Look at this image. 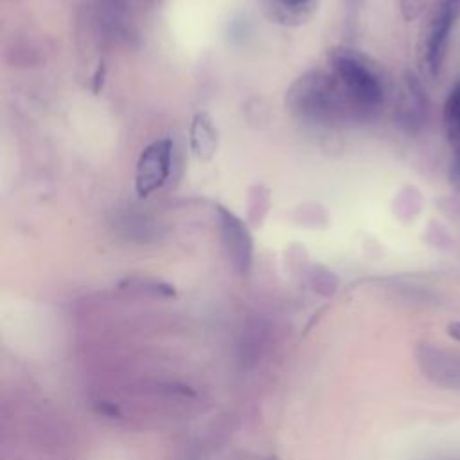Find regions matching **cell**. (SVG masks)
Returning a JSON list of instances; mask_svg holds the SVG:
<instances>
[{"label":"cell","mask_w":460,"mask_h":460,"mask_svg":"<svg viewBox=\"0 0 460 460\" xmlns=\"http://www.w3.org/2000/svg\"><path fill=\"white\" fill-rule=\"evenodd\" d=\"M415 361L428 381L460 392V352L435 343H419L415 349Z\"/></svg>","instance_id":"8992f818"},{"label":"cell","mask_w":460,"mask_h":460,"mask_svg":"<svg viewBox=\"0 0 460 460\" xmlns=\"http://www.w3.org/2000/svg\"><path fill=\"white\" fill-rule=\"evenodd\" d=\"M433 0H399V7H401V14L404 20L411 22L415 18H419L431 4Z\"/></svg>","instance_id":"5bb4252c"},{"label":"cell","mask_w":460,"mask_h":460,"mask_svg":"<svg viewBox=\"0 0 460 460\" xmlns=\"http://www.w3.org/2000/svg\"><path fill=\"white\" fill-rule=\"evenodd\" d=\"M216 214L223 253L239 275H246L253 262V239L250 228L239 216L223 205L216 207Z\"/></svg>","instance_id":"277c9868"},{"label":"cell","mask_w":460,"mask_h":460,"mask_svg":"<svg viewBox=\"0 0 460 460\" xmlns=\"http://www.w3.org/2000/svg\"><path fill=\"white\" fill-rule=\"evenodd\" d=\"M270 208V190L262 185H253L248 190V219L261 225Z\"/></svg>","instance_id":"8fae6325"},{"label":"cell","mask_w":460,"mask_h":460,"mask_svg":"<svg viewBox=\"0 0 460 460\" xmlns=\"http://www.w3.org/2000/svg\"><path fill=\"white\" fill-rule=\"evenodd\" d=\"M447 334H449L453 340L460 341V322H451V323L447 325Z\"/></svg>","instance_id":"2e32d148"},{"label":"cell","mask_w":460,"mask_h":460,"mask_svg":"<svg viewBox=\"0 0 460 460\" xmlns=\"http://www.w3.org/2000/svg\"><path fill=\"white\" fill-rule=\"evenodd\" d=\"M268 460H277V456H270V458H268Z\"/></svg>","instance_id":"e0dca14e"},{"label":"cell","mask_w":460,"mask_h":460,"mask_svg":"<svg viewBox=\"0 0 460 460\" xmlns=\"http://www.w3.org/2000/svg\"><path fill=\"white\" fill-rule=\"evenodd\" d=\"M426 113H428V101L424 95L422 83L413 72H406L397 92V102H395L397 124L408 133H417L426 120Z\"/></svg>","instance_id":"52a82bcc"},{"label":"cell","mask_w":460,"mask_h":460,"mask_svg":"<svg viewBox=\"0 0 460 460\" xmlns=\"http://www.w3.org/2000/svg\"><path fill=\"white\" fill-rule=\"evenodd\" d=\"M456 13V0H433L426 11L417 38V65L420 75L437 79L446 56Z\"/></svg>","instance_id":"3957f363"},{"label":"cell","mask_w":460,"mask_h":460,"mask_svg":"<svg viewBox=\"0 0 460 460\" xmlns=\"http://www.w3.org/2000/svg\"><path fill=\"white\" fill-rule=\"evenodd\" d=\"M288 106L309 120H334L354 117L352 108L334 74L313 70L302 75L288 92Z\"/></svg>","instance_id":"6da1fadb"},{"label":"cell","mask_w":460,"mask_h":460,"mask_svg":"<svg viewBox=\"0 0 460 460\" xmlns=\"http://www.w3.org/2000/svg\"><path fill=\"white\" fill-rule=\"evenodd\" d=\"M331 72L338 79L354 117H368L383 104V81L365 58L350 50L332 52Z\"/></svg>","instance_id":"7a4b0ae2"},{"label":"cell","mask_w":460,"mask_h":460,"mask_svg":"<svg viewBox=\"0 0 460 460\" xmlns=\"http://www.w3.org/2000/svg\"><path fill=\"white\" fill-rule=\"evenodd\" d=\"M266 13L279 23H304L316 9L318 0H264Z\"/></svg>","instance_id":"9c48e42d"},{"label":"cell","mask_w":460,"mask_h":460,"mask_svg":"<svg viewBox=\"0 0 460 460\" xmlns=\"http://www.w3.org/2000/svg\"><path fill=\"white\" fill-rule=\"evenodd\" d=\"M189 146L199 162H210L217 151V129L212 117L203 110L196 111L190 120Z\"/></svg>","instance_id":"ba28073f"},{"label":"cell","mask_w":460,"mask_h":460,"mask_svg":"<svg viewBox=\"0 0 460 460\" xmlns=\"http://www.w3.org/2000/svg\"><path fill=\"white\" fill-rule=\"evenodd\" d=\"M447 176H449V183H451L456 190H460V147L451 151V162H449Z\"/></svg>","instance_id":"9a60e30c"},{"label":"cell","mask_w":460,"mask_h":460,"mask_svg":"<svg viewBox=\"0 0 460 460\" xmlns=\"http://www.w3.org/2000/svg\"><path fill=\"white\" fill-rule=\"evenodd\" d=\"M172 144L169 138L151 142L138 156L135 167V190L138 198H147L158 190L171 172Z\"/></svg>","instance_id":"5b68a950"},{"label":"cell","mask_w":460,"mask_h":460,"mask_svg":"<svg viewBox=\"0 0 460 460\" xmlns=\"http://www.w3.org/2000/svg\"><path fill=\"white\" fill-rule=\"evenodd\" d=\"M442 128L451 151L458 149L460 147V79L453 83L444 101Z\"/></svg>","instance_id":"30bf717a"},{"label":"cell","mask_w":460,"mask_h":460,"mask_svg":"<svg viewBox=\"0 0 460 460\" xmlns=\"http://www.w3.org/2000/svg\"><path fill=\"white\" fill-rule=\"evenodd\" d=\"M311 286L323 296H332L338 288V279L325 268H314L311 273Z\"/></svg>","instance_id":"4fadbf2b"},{"label":"cell","mask_w":460,"mask_h":460,"mask_svg":"<svg viewBox=\"0 0 460 460\" xmlns=\"http://www.w3.org/2000/svg\"><path fill=\"white\" fill-rule=\"evenodd\" d=\"M120 286L126 289H137L140 293L155 296H174V288L156 279H126L120 282Z\"/></svg>","instance_id":"7c38bea8"}]
</instances>
